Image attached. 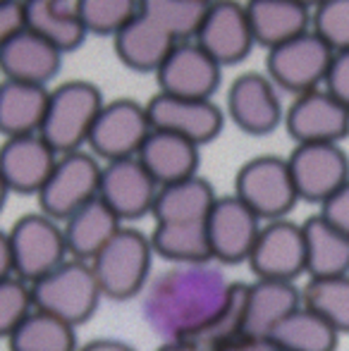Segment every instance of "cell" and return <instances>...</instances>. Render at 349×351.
Wrapping results in <instances>:
<instances>
[{"instance_id": "cell-43", "label": "cell", "mask_w": 349, "mask_h": 351, "mask_svg": "<svg viewBox=\"0 0 349 351\" xmlns=\"http://www.w3.org/2000/svg\"><path fill=\"white\" fill-rule=\"evenodd\" d=\"M220 351H278L270 344V339H256V337H239L234 339L232 344H228V347H223Z\"/></svg>"}, {"instance_id": "cell-39", "label": "cell", "mask_w": 349, "mask_h": 351, "mask_svg": "<svg viewBox=\"0 0 349 351\" xmlns=\"http://www.w3.org/2000/svg\"><path fill=\"white\" fill-rule=\"evenodd\" d=\"M318 215L326 222H330L335 230H340L342 234L349 237V182L342 189H337L330 199L323 201Z\"/></svg>"}, {"instance_id": "cell-13", "label": "cell", "mask_w": 349, "mask_h": 351, "mask_svg": "<svg viewBox=\"0 0 349 351\" xmlns=\"http://www.w3.org/2000/svg\"><path fill=\"white\" fill-rule=\"evenodd\" d=\"M249 268L256 275V280L294 282L306 275L304 227L287 217L263 222L256 246L249 256Z\"/></svg>"}, {"instance_id": "cell-47", "label": "cell", "mask_w": 349, "mask_h": 351, "mask_svg": "<svg viewBox=\"0 0 349 351\" xmlns=\"http://www.w3.org/2000/svg\"><path fill=\"white\" fill-rule=\"evenodd\" d=\"M289 3H297V5H302V8H309V10H313L316 8L321 0H289Z\"/></svg>"}, {"instance_id": "cell-44", "label": "cell", "mask_w": 349, "mask_h": 351, "mask_svg": "<svg viewBox=\"0 0 349 351\" xmlns=\"http://www.w3.org/2000/svg\"><path fill=\"white\" fill-rule=\"evenodd\" d=\"M80 351H136V349L120 342V339H91L84 347H80Z\"/></svg>"}, {"instance_id": "cell-37", "label": "cell", "mask_w": 349, "mask_h": 351, "mask_svg": "<svg viewBox=\"0 0 349 351\" xmlns=\"http://www.w3.org/2000/svg\"><path fill=\"white\" fill-rule=\"evenodd\" d=\"M34 296L32 285L19 278L0 280V337L10 339L14 330L32 315Z\"/></svg>"}, {"instance_id": "cell-6", "label": "cell", "mask_w": 349, "mask_h": 351, "mask_svg": "<svg viewBox=\"0 0 349 351\" xmlns=\"http://www.w3.org/2000/svg\"><path fill=\"white\" fill-rule=\"evenodd\" d=\"M333 56L335 51L313 29H309L282 46L270 48L265 56V74L280 91L302 96L326 86Z\"/></svg>"}, {"instance_id": "cell-19", "label": "cell", "mask_w": 349, "mask_h": 351, "mask_svg": "<svg viewBox=\"0 0 349 351\" xmlns=\"http://www.w3.org/2000/svg\"><path fill=\"white\" fill-rule=\"evenodd\" d=\"M58 153L41 134L10 136L0 146V175L10 194H36L51 177Z\"/></svg>"}, {"instance_id": "cell-3", "label": "cell", "mask_w": 349, "mask_h": 351, "mask_svg": "<svg viewBox=\"0 0 349 351\" xmlns=\"http://www.w3.org/2000/svg\"><path fill=\"white\" fill-rule=\"evenodd\" d=\"M154 256L151 237L122 225V230L91 261L103 296L112 301H127L146 291Z\"/></svg>"}, {"instance_id": "cell-33", "label": "cell", "mask_w": 349, "mask_h": 351, "mask_svg": "<svg viewBox=\"0 0 349 351\" xmlns=\"http://www.w3.org/2000/svg\"><path fill=\"white\" fill-rule=\"evenodd\" d=\"M302 304L328 320L340 335H349V275L309 278L302 289Z\"/></svg>"}, {"instance_id": "cell-31", "label": "cell", "mask_w": 349, "mask_h": 351, "mask_svg": "<svg viewBox=\"0 0 349 351\" xmlns=\"http://www.w3.org/2000/svg\"><path fill=\"white\" fill-rule=\"evenodd\" d=\"M337 339L340 332L304 304L270 335V344L278 351H335Z\"/></svg>"}, {"instance_id": "cell-18", "label": "cell", "mask_w": 349, "mask_h": 351, "mask_svg": "<svg viewBox=\"0 0 349 351\" xmlns=\"http://www.w3.org/2000/svg\"><path fill=\"white\" fill-rule=\"evenodd\" d=\"M163 93L210 101L223 82V65L215 62L196 41H180L156 72Z\"/></svg>"}, {"instance_id": "cell-25", "label": "cell", "mask_w": 349, "mask_h": 351, "mask_svg": "<svg viewBox=\"0 0 349 351\" xmlns=\"http://www.w3.org/2000/svg\"><path fill=\"white\" fill-rule=\"evenodd\" d=\"M51 91L41 84L0 82V134L5 139L24 134H38L46 117Z\"/></svg>"}, {"instance_id": "cell-29", "label": "cell", "mask_w": 349, "mask_h": 351, "mask_svg": "<svg viewBox=\"0 0 349 351\" xmlns=\"http://www.w3.org/2000/svg\"><path fill=\"white\" fill-rule=\"evenodd\" d=\"M304 227L306 239V275L309 278H337L349 275V237L326 222L321 215H311Z\"/></svg>"}, {"instance_id": "cell-27", "label": "cell", "mask_w": 349, "mask_h": 351, "mask_svg": "<svg viewBox=\"0 0 349 351\" xmlns=\"http://www.w3.org/2000/svg\"><path fill=\"white\" fill-rule=\"evenodd\" d=\"M27 29L51 41L62 53L82 46L86 29L82 24L75 3L70 0H22Z\"/></svg>"}, {"instance_id": "cell-24", "label": "cell", "mask_w": 349, "mask_h": 351, "mask_svg": "<svg viewBox=\"0 0 349 351\" xmlns=\"http://www.w3.org/2000/svg\"><path fill=\"white\" fill-rule=\"evenodd\" d=\"M122 230L120 217L115 215L101 199L88 201L86 206H82L77 213H72L65 220V244L67 254L75 261H84L91 263L98 254L103 251V246Z\"/></svg>"}, {"instance_id": "cell-14", "label": "cell", "mask_w": 349, "mask_h": 351, "mask_svg": "<svg viewBox=\"0 0 349 351\" xmlns=\"http://www.w3.org/2000/svg\"><path fill=\"white\" fill-rule=\"evenodd\" d=\"M280 88L268 74L244 72L232 79L228 91V115L244 134L265 136L285 125Z\"/></svg>"}, {"instance_id": "cell-26", "label": "cell", "mask_w": 349, "mask_h": 351, "mask_svg": "<svg viewBox=\"0 0 349 351\" xmlns=\"http://www.w3.org/2000/svg\"><path fill=\"white\" fill-rule=\"evenodd\" d=\"M247 12L256 46H265L270 51L309 32L313 10L289 0H247Z\"/></svg>"}, {"instance_id": "cell-10", "label": "cell", "mask_w": 349, "mask_h": 351, "mask_svg": "<svg viewBox=\"0 0 349 351\" xmlns=\"http://www.w3.org/2000/svg\"><path fill=\"white\" fill-rule=\"evenodd\" d=\"M263 220L237 196H218L208 213L206 232L213 263L239 265L249 263L256 239L261 234Z\"/></svg>"}, {"instance_id": "cell-21", "label": "cell", "mask_w": 349, "mask_h": 351, "mask_svg": "<svg viewBox=\"0 0 349 351\" xmlns=\"http://www.w3.org/2000/svg\"><path fill=\"white\" fill-rule=\"evenodd\" d=\"M302 306V289L294 282L254 280L247 285V318L244 335L256 339H270L273 330Z\"/></svg>"}, {"instance_id": "cell-11", "label": "cell", "mask_w": 349, "mask_h": 351, "mask_svg": "<svg viewBox=\"0 0 349 351\" xmlns=\"http://www.w3.org/2000/svg\"><path fill=\"white\" fill-rule=\"evenodd\" d=\"M287 162L299 201L321 206L349 182V156L340 143H297Z\"/></svg>"}, {"instance_id": "cell-2", "label": "cell", "mask_w": 349, "mask_h": 351, "mask_svg": "<svg viewBox=\"0 0 349 351\" xmlns=\"http://www.w3.org/2000/svg\"><path fill=\"white\" fill-rule=\"evenodd\" d=\"M101 108L103 96L96 84L86 82V79L62 82L51 91L46 117H43L38 134L58 156L82 151Z\"/></svg>"}, {"instance_id": "cell-38", "label": "cell", "mask_w": 349, "mask_h": 351, "mask_svg": "<svg viewBox=\"0 0 349 351\" xmlns=\"http://www.w3.org/2000/svg\"><path fill=\"white\" fill-rule=\"evenodd\" d=\"M311 29L335 53L349 51V0H321L313 8Z\"/></svg>"}, {"instance_id": "cell-7", "label": "cell", "mask_w": 349, "mask_h": 351, "mask_svg": "<svg viewBox=\"0 0 349 351\" xmlns=\"http://www.w3.org/2000/svg\"><path fill=\"white\" fill-rule=\"evenodd\" d=\"M14 256V278L34 285L67 261L65 232L58 220L43 213H27L10 230Z\"/></svg>"}, {"instance_id": "cell-23", "label": "cell", "mask_w": 349, "mask_h": 351, "mask_svg": "<svg viewBox=\"0 0 349 351\" xmlns=\"http://www.w3.org/2000/svg\"><path fill=\"white\" fill-rule=\"evenodd\" d=\"M115 53L127 67L136 72H158L165 58L180 41L160 29L146 14H136L112 36Z\"/></svg>"}, {"instance_id": "cell-36", "label": "cell", "mask_w": 349, "mask_h": 351, "mask_svg": "<svg viewBox=\"0 0 349 351\" xmlns=\"http://www.w3.org/2000/svg\"><path fill=\"white\" fill-rule=\"evenodd\" d=\"M75 10L86 34L115 36L130 19L139 14V0H75Z\"/></svg>"}, {"instance_id": "cell-15", "label": "cell", "mask_w": 349, "mask_h": 351, "mask_svg": "<svg viewBox=\"0 0 349 351\" xmlns=\"http://www.w3.org/2000/svg\"><path fill=\"white\" fill-rule=\"evenodd\" d=\"M158 189V182L149 175L139 158H122L103 165L98 199L120 217V222H132L154 213Z\"/></svg>"}, {"instance_id": "cell-1", "label": "cell", "mask_w": 349, "mask_h": 351, "mask_svg": "<svg viewBox=\"0 0 349 351\" xmlns=\"http://www.w3.org/2000/svg\"><path fill=\"white\" fill-rule=\"evenodd\" d=\"M230 287L218 263L173 265L149 282L141 315L163 342L194 339L220 315Z\"/></svg>"}, {"instance_id": "cell-46", "label": "cell", "mask_w": 349, "mask_h": 351, "mask_svg": "<svg viewBox=\"0 0 349 351\" xmlns=\"http://www.w3.org/2000/svg\"><path fill=\"white\" fill-rule=\"evenodd\" d=\"M8 196H10V189H8V184H5L3 175H0V210H3L5 201H8Z\"/></svg>"}, {"instance_id": "cell-17", "label": "cell", "mask_w": 349, "mask_h": 351, "mask_svg": "<svg viewBox=\"0 0 349 351\" xmlns=\"http://www.w3.org/2000/svg\"><path fill=\"white\" fill-rule=\"evenodd\" d=\"M146 110L154 130L184 136L196 146L218 139L225 127L223 110L213 101H201V98H180L158 91L146 103Z\"/></svg>"}, {"instance_id": "cell-35", "label": "cell", "mask_w": 349, "mask_h": 351, "mask_svg": "<svg viewBox=\"0 0 349 351\" xmlns=\"http://www.w3.org/2000/svg\"><path fill=\"white\" fill-rule=\"evenodd\" d=\"M244 318H247V282H232L220 315L210 323L206 332L194 337V342L204 344L210 351H220L234 339L244 337Z\"/></svg>"}, {"instance_id": "cell-16", "label": "cell", "mask_w": 349, "mask_h": 351, "mask_svg": "<svg viewBox=\"0 0 349 351\" xmlns=\"http://www.w3.org/2000/svg\"><path fill=\"white\" fill-rule=\"evenodd\" d=\"M285 127L294 143H342L349 136V108L330 91L316 88L294 96Z\"/></svg>"}, {"instance_id": "cell-34", "label": "cell", "mask_w": 349, "mask_h": 351, "mask_svg": "<svg viewBox=\"0 0 349 351\" xmlns=\"http://www.w3.org/2000/svg\"><path fill=\"white\" fill-rule=\"evenodd\" d=\"M208 5L196 0H139V12L154 19L175 41H191L199 32Z\"/></svg>"}, {"instance_id": "cell-48", "label": "cell", "mask_w": 349, "mask_h": 351, "mask_svg": "<svg viewBox=\"0 0 349 351\" xmlns=\"http://www.w3.org/2000/svg\"><path fill=\"white\" fill-rule=\"evenodd\" d=\"M196 3H204V5H210V3H215V0H196Z\"/></svg>"}, {"instance_id": "cell-30", "label": "cell", "mask_w": 349, "mask_h": 351, "mask_svg": "<svg viewBox=\"0 0 349 351\" xmlns=\"http://www.w3.org/2000/svg\"><path fill=\"white\" fill-rule=\"evenodd\" d=\"M151 246L173 265L213 263L206 222H156Z\"/></svg>"}, {"instance_id": "cell-28", "label": "cell", "mask_w": 349, "mask_h": 351, "mask_svg": "<svg viewBox=\"0 0 349 351\" xmlns=\"http://www.w3.org/2000/svg\"><path fill=\"white\" fill-rule=\"evenodd\" d=\"M218 194L213 184L194 175L189 180L160 186L151 215L156 222H206Z\"/></svg>"}, {"instance_id": "cell-4", "label": "cell", "mask_w": 349, "mask_h": 351, "mask_svg": "<svg viewBox=\"0 0 349 351\" xmlns=\"http://www.w3.org/2000/svg\"><path fill=\"white\" fill-rule=\"evenodd\" d=\"M32 296L36 311L56 315L72 328H80L96 313L103 291L91 263L67 258L46 278L34 282Z\"/></svg>"}, {"instance_id": "cell-45", "label": "cell", "mask_w": 349, "mask_h": 351, "mask_svg": "<svg viewBox=\"0 0 349 351\" xmlns=\"http://www.w3.org/2000/svg\"><path fill=\"white\" fill-rule=\"evenodd\" d=\"M156 351H210V349L194 342V339H175V342H163Z\"/></svg>"}, {"instance_id": "cell-12", "label": "cell", "mask_w": 349, "mask_h": 351, "mask_svg": "<svg viewBox=\"0 0 349 351\" xmlns=\"http://www.w3.org/2000/svg\"><path fill=\"white\" fill-rule=\"evenodd\" d=\"M194 41L223 67L247 60L256 46L247 3H239V0L210 3Z\"/></svg>"}, {"instance_id": "cell-5", "label": "cell", "mask_w": 349, "mask_h": 351, "mask_svg": "<svg viewBox=\"0 0 349 351\" xmlns=\"http://www.w3.org/2000/svg\"><path fill=\"white\" fill-rule=\"evenodd\" d=\"M234 196L263 222L287 217L299 201L287 158L256 156L247 160L234 177Z\"/></svg>"}, {"instance_id": "cell-42", "label": "cell", "mask_w": 349, "mask_h": 351, "mask_svg": "<svg viewBox=\"0 0 349 351\" xmlns=\"http://www.w3.org/2000/svg\"><path fill=\"white\" fill-rule=\"evenodd\" d=\"M12 275H14L12 241H10V232L0 230V280L12 278Z\"/></svg>"}, {"instance_id": "cell-22", "label": "cell", "mask_w": 349, "mask_h": 351, "mask_svg": "<svg viewBox=\"0 0 349 351\" xmlns=\"http://www.w3.org/2000/svg\"><path fill=\"white\" fill-rule=\"evenodd\" d=\"M201 146L184 136L170 134V132L154 130L139 151V162L149 170V175L158 182V186L175 184V182L189 180L199 175Z\"/></svg>"}, {"instance_id": "cell-20", "label": "cell", "mask_w": 349, "mask_h": 351, "mask_svg": "<svg viewBox=\"0 0 349 351\" xmlns=\"http://www.w3.org/2000/svg\"><path fill=\"white\" fill-rule=\"evenodd\" d=\"M60 48L27 27L0 43V70L5 72V79L46 86L60 70Z\"/></svg>"}, {"instance_id": "cell-40", "label": "cell", "mask_w": 349, "mask_h": 351, "mask_svg": "<svg viewBox=\"0 0 349 351\" xmlns=\"http://www.w3.org/2000/svg\"><path fill=\"white\" fill-rule=\"evenodd\" d=\"M326 91H330L340 103L349 108V51H340L333 56L330 70L326 77Z\"/></svg>"}, {"instance_id": "cell-41", "label": "cell", "mask_w": 349, "mask_h": 351, "mask_svg": "<svg viewBox=\"0 0 349 351\" xmlns=\"http://www.w3.org/2000/svg\"><path fill=\"white\" fill-rule=\"evenodd\" d=\"M27 27L22 0H0V43Z\"/></svg>"}, {"instance_id": "cell-9", "label": "cell", "mask_w": 349, "mask_h": 351, "mask_svg": "<svg viewBox=\"0 0 349 351\" xmlns=\"http://www.w3.org/2000/svg\"><path fill=\"white\" fill-rule=\"evenodd\" d=\"M151 132L154 127L146 106L132 98H115L110 103H103L86 143L93 156L103 158L106 162L122 160L139 156Z\"/></svg>"}, {"instance_id": "cell-32", "label": "cell", "mask_w": 349, "mask_h": 351, "mask_svg": "<svg viewBox=\"0 0 349 351\" xmlns=\"http://www.w3.org/2000/svg\"><path fill=\"white\" fill-rule=\"evenodd\" d=\"M8 342L10 351H80L77 332L70 323L36 308Z\"/></svg>"}, {"instance_id": "cell-8", "label": "cell", "mask_w": 349, "mask_h": 351, "mask_svg": "<svg viewBox=\"0 0 349 351\" xmlns=\"http://www.w3.org/2000/svg\"><path fill=\"white\" fill-rule=\"evenodd\" d=\"M101 170L103 165H98L96 156L86 151L60 156L48 182L38 191L41 213L53 220H67L88 201L98 199Z\"/></svg>"}]
</instances>
